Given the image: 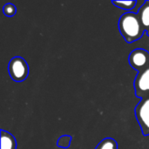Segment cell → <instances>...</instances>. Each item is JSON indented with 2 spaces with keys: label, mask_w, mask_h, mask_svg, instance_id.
Segmentation results:
<instances>
[{
  "label": "cell",
  "mask_w": 149,
  "mask_h": 149,
  "mask_svg": "<svg viewBox=\"0 0 149 149\" xmlns=\"http://www.w3.org/2000/svg\"><path fill=\"white\" fill-rule=\"evenodd\" d=\"M1 149H17L16 138L9 132L1 130L0 133Z\"/></svg>",
  "instance_id": "cell-6"
},
{
  "label": "cell",
  "mask_w": 149,
  "mask_h": 149,
  "mask_svg": "<svg viewBox=\"0 0 149 149\" xmlns=\"http://www.w3.org/2000/svg\"><path fill=\"white\" fill-rule=\"evenodd\" d=\"M112 3L115 5L117 8L122 9L124 10H127V12H134V10L136 8V5L138 3V1L133 0V1H112Z\"/></svg>",
  "instance_id": "cell-7"
},
{
  "label": "cell",
  "mask_w": 149,
  "mask_h": 149,
  "mask_svg": "<svg viewBox=\"0 0 149 149\" xmlns=\"http://www.w3.org/2000/svg\"><path fill=\"white\" fill-rule=\"evenodd\" d=\"M8 72L12 80L23 82L29 75V65L24 58L16 56L12 58L8 64Z\"/></svg>",
  "instance_id": "cell-2"
},
{
  "label": "cell",
  "mask_w": 149,
  "mask_h": 149,
  "mask_svg": "<svg viewBox=\"0 0 149 149\" xmlns=\"http://www.w3.org/2000/svg\"><path fill=\"white\" fill-rule=\"evenodd\" d=\"M95 149H118V143L113 138L107 137L103 139Z\"/></svg>",
  "instance_id": "cell-9"
},
{
  "label": "cell",
  "mask_w": 149,
  "mask_h": 149,
  "mask_svg": "<svg viewBox=\"0 0 149 149\" xmlns=\"http://www.w3.org/2000/svg\"><path fill=\"white\" fill-rule=\"evenodd\" d=\"M3 12L6 17H13V16H15L16 13H17L16 5L11 3H8L4 4L3 7Z\"/></svg>",
  "instance_id": "cell-11"
},
{
  "label": "cell",
  "mask_w": 149,
  "mask_h": 149,
  "mask_svg": "<svg viewBox=\"0 0 149 149\" xmlns=\"http://www.w3.org/2000/svg\"><path fill=\"white\" fill-rule=\"evenodd\" d=\"M138 16L141 19V22L146 29V27L149 26V1H146L145 4L138 11Z\"/></svg>",
  "instance_id": "cell-8"
},
{
  "label": "cell",
  "mask_w": 149,
  "mask_h": 149,
  "mask_svg": "<svg viewBox=\"0 0 149 149\" xmlns=\"http://www.w3.org/2000/svg\"><path fill=\"white\" fill-rule=\"evenodd\" d=\"M135 95L139 99L149 97V65L143 70L137 72L134 82Z\"/></svg>",
  "instance_id": "cell-4"
},
{
  "label": "cell",
  "mask_w": 149,
  "mask_h": 149,
  "mask_svg": "<svg viewBox=\"0 0 149 149\" xmlns=\"http://www.w3.org/2000/svg\"><path fill=\"white\" fill-rule=\"evenodd\" d=\"M134 113L142 134L149 136V97L141 100L135 107Z\"/></svg>",
  "instance_id": "cell-3"
},
{
  "label": "cell",
  "mask_w": 149,
  "mask_h": 149,
  "mask_svg": "<svg viewBox=\"0 0 149 149\" xmlns=\"http://www.w3.org/2000/svg\"><path fill=\"white\" fill-rule=\"evenodd\" d=\"M128 62L132 68L140 72L149 65V52L141 48L134 49L129 54Z\"/></svg>",
  "instance_id": "cell-5"
},
{
  "label": "cell",
  "mask_w": 149,
  "mask_h": 149,
  "mask_svg": "<svg viewBox=\"0 0 149 149\" xmlns=\"http://www.w3.org/2000/svg\"><path fill=\"white\" fill-rule=\"evenodd\" d=\"M72 136L70 135H62L58 138L57 141V146L60 148H68L72 143Z\"/></svg>",
  "instance_id": "cell-10"
},
{
  "label": "cell",
  "mask_w": 149,
  "mask_h": 149,
  "mask_svg": "<svg viewBox=\"0 0 149 149\" xmlns=\"http://www.w3.org/2000/svg\"><path fill=\"white\" fill-rule=\"evenodd\" d=\"M118 27L121 36L128 44L140 39L145 31L138 14L131 11L126 12L120 16Z\"/></svg>",
  "instance_id": "cell-1"
}]
</instances>
